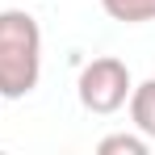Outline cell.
Here are the masks:
<instances>
[{
	"label": "cell",
	"mask_w": 155,
	"mask_h": 155,
	"mask_svg": "<svg viewBox=\"0 0 155 155\" xmlns=\"http://www.w3.org/2000/svg\"><path fill=\"white\" fill-rule=\"evenodd\" d=\"M42 80V29L25 8H0V97L21 101Z\"/></svg>",
	"instance_id": "obj_1"
},
{
	"label": "cell",
	"mask_w": 155,
	"mask_h": 155,
	"mask_svg": "<svg viewBox=\"0 0 155 155\" xmlns=\"http://www.w3.org/2000/svg\"><path fill=\"white\" fill-rule=\"evenodd\" d=\"M130 88H134L130 67L122 59H113V54H101V59L84 63V67H80V80H76L80 105H84L88 113H101V117L117 113V109L130 101Z\"/></svg>",
	"instance_id": "obj_2"
},
{
	"label": "cell",
	"mask_w": 155,
	"mask_h": 155,
	"mask_svg": "<svg viewBox=\"0 0 155 155\" xmlns=\"http://www.w3.org/2000/svg\"><path fill=\"white\" fill-rule=\"evenodd\" d=\"M126 105H130V122H134V130H138L147 143H155V80L134 84Z\"/></svg>",
	"instance_id": "obj_3"
},
{
	"label": "cell",
	"mask_w": 155,
	"mask_h": 155,
	"mask_svg": "<svg viewBox=\"0 0 155 155\" xmlns=\"http://www.w3.org/2000/svg\"><path fill=\"white\" fill-rule=\"evenodd\" d=\"M101 8L109 21H122V25L155 21V0H101Z\"/></svg>",
	"instance_id": "obj_4"
},
{
	"label": "cell",
	"mask_w": 155,
	"mask_h": 155,
	"mask_svg": "<svg viewBox=\"0 0 155 155\" xmlns=\"http://www.w3.org/2000/svg\"><path fill=\"white\" fill-rule=\"evenodd\" d=\"M101 155H147V138L143 134H109L97 143Z\"/></svg>",
	"instance_id": "obj_5"
}]
</instances>
